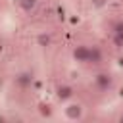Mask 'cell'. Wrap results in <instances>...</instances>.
Masks as SVG:
<instances>
[{
    "label": "cell",
    "mask_w": 123,
    "mask_h": 123,
    "mask_svg": "<svg viewBox=\"0 0 123 123\" xmlns=\"http://www.w3.org/2000/svg\"><path fill=\"white\" fill-rule=\"evenodd\" d=\"M94 83H96V86H98L100 90H108V88H111V77H110L108 73H98L96 79H94Z\"/></svg>",
    "instance_id": "6da1fadb"
},
{
    "label": "cell",
    "mask_w": 123,
    "mask_h": 123,
    "mask_svg": "<svg viewBox=\"0 0 123 123\" xmlns=\"http://www.w3.org/2000/svg\"><path fill=\"white\" fill-rule=\"evenodd\" d=\"M73 58L77 60V62H81V63H86L88 62V46H77L75 50H73Z\"/></svg>",
    "instance_id": "7a4b0ae2"
},
{
    "label": "cell",
    "mask_w": 123,
    "mask_h": 123,
    "mask_svg": "<svg viewBox=\"0 0 123 123\" xmlns=\"http://www.w3.org/2000/svg\"><path fill=\"white\" fill-rule=\"evenodd\" d=\"M56 96H58L62 102L69 100V98L73 96V86H69V85H62V86H58V90H56Z\"/></svg>",
    "instance_id": "3957f363"
},
{
    "label": "cell",
    "mask_w": 123,
    "mask_h": 123,
    "mask_svg": "<svg viewBox=\"0 0 123 123\" xmlns=\"http://www.w3.org/2000/svg\"><path fill=\"white\" fill-rule=\"evenodd\" d=\"M65 115H67L69 119H79V117L83 115V108H81V104H69V106L65 108Z\"/></svg>",
    "instance_id": "277c9868"
},
{
    "label": "cell",
    "mask_w": 123,
    "mask_h": 123,
    "mask_svg": "<svg viewBox=\"0 0 123 123\" xmlns=\"http://www.w3.org/2000/svg\"><path fill=\"white\" fill-rule=\"evenodd\" d=\"M88 62H92V63H100L102 62V52L98 50V48H88Z\"/></svg>",
    "instance_id": "5b68a950"
},
{
    "label": "cell",
    "mask_w": 123,
    "mask_h": 123,
    "mask_svg": "<svg viewBox=\"0 0 123 123\" xmlns=\"http://www.w3.org/2000/svg\"><path fill=\"white\" fill-rule=\"evenodd\" d=\"M31 81H33V75L31 73H21V75L15 77V83L19 86H27V85H31Z\"/></svg>",
    "instance_id": "8992f818"
},
{
    "label": "cell",
    "mask_w": 123,
    "mask_h": 123,
    "mask_svg": "<svg viewBox=\"0 0 123 123\" xmlns=\"http://www.w3.org/2000/svg\"><path fill=\"white\" fill-rule=\"evenodd\" d=\"M37 44H38L40 48H46V46H50V44H52V37H50V35H46V33H42V35H38V37H37Z\"/></svg>",
    "instance_id": "52a82bcc"
},
{
    "label": "cell",
    "mask_w": 123,
    "mask_h": 123,
    "mask_svg": "<svg viewBox=\"0 0 123 123\" xmlns=\"http://www.w3.org/2000/svg\"><path fill=\"white\" fill-rule=\"evenodd\" d=\"M38 111H40L42 117H52V113H54V110H52L50 104H40L38 106Z\"/></svg>",
    "instance_id": "ba28073f"
},
{
    "label": "cell",
    "mask_w": 123,
    "mask_h": 123,
    "mask_svg": "<svg viewBox=\"0 0 123 123\" xmlns=\"http://www.w3.org/2000/svg\"><path fill=\"white\" fill-rule=\"evenodd\" d=\"M35 6H37V0H19V8L23 12H31Z\"/></svg>",
    "instance_id": "9c48e42d"
},
{
    "label": "cell",
    "mask_w": 123,
    "mask_h": 123,
    "mask_svg": "<svg viewBox=\"0 0 123 123\" xmlns=\"http://www.w3.org/2000/svg\"><path fill=\"white\" fill-rule=\"evenodd\" d=\"M111 42H113V46H115V48H123V33H113Z\"/></svg>",
    "instance_id": "30bf717a"
},
{
    "label": "cell",
    "mask_w": 123,
    "mask_h": 123,
    "mask_svg": "<svg viewBox=\"0 0 123 123\" xmlns=\"http://www.w3.org/2000/svg\"><path fill=\"white\" fill-rule=\"evenodd\" d=\"M113 33H123V21H117L113 25Z\"/></svg>",
    "instance_id": "8fae6325"
},
{
    "label": "cell",
    "mask_w": 123,
    "mask_h": 123,
    "mask_svg": "<svg viewBox=\"0 0 123 123\" xmlns=\"http://www.w3.org/2000/svg\"><path fill=\"white\" fill-rule=\"evenodd\" d=\"M96 2V6H102V0H94Z\"/></svg>",
    "instance_id": "7c38bea8"
},
{
    "label": "cell",
    "mask_w": 123,
    "mask_h": 123,
    "mask_svg": "<svg viewBox=\"0 0 123 123\" xmlns=\"http://www.w3.org/2000/svg\"><path fill=\"white\" fill-rule=\"evenodd\" d=\"M121 121H123V115H121Z\"/></svg>",
    "instance_id": "4fadbf2b"
}]
</instances>
